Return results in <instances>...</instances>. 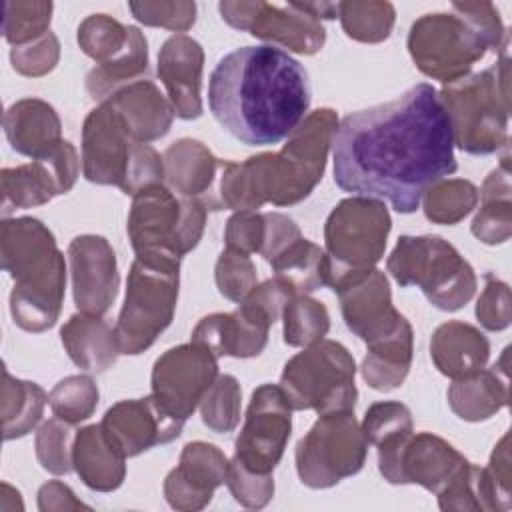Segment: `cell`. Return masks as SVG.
<instances>
[{
  "label": "cell",
  "instance_id": "1",
  "mask_svg": "<svg viewBox=\"0 0 512 512\" xmlns=\"http://www.w3.org/2000/svg\"><path fill=\"white\" fill-rule=\"evenodd\" d=\"M334 182L410 214L456 172L454 136L438 90L420 82L400 98L344 116L332 138Z\"/></svg>",
  "mask_w": 512,
  "mask_h": 512
},
{
  "label": "cell",
  "instance_id": "2",
  "mask_svg": "<svg viewBox=\"0 0 512 512\" xmlns=\"http://www.w3.org/2000/svg\"><path fill=\"white\" fill-rule=\"evenodd\" d=\"M208 104L236 140L248 146L278 144L306 118L308 72L276 46H242L222 56L212 70Z\"/></svg>",
  "mask_w": 512,
  "mask_h": 512
},
{
  "label": "cell",
  "instance_id": "3",
  "mask_svg": "<svg viewBox=\"0 0 512 512\" xmlns=\"http://www.w3.org/2000/svg\"><path fill=\"white\" fill-rule=\"evenodd\" d=\"M338 116L330 108L310 112L288 136L280 152L250 156L246 162H222L218 208L258 210L266 202L292 206L310 196L322 180Z\"/></svg>",
  "mask_w": 512,
  "mask_h": 512
},
{
  "label": "cell",
  "instance_id": "4",
  "mask_svg": "<svg viewBox=\"0 0 512 512\" xmlns=\"http://www.w3.org/2000/svg\"><path fill=\"white\" fill-rule=\"evenodd\" d=\"M2 270L14 280L10 314L26 332H44L60 316L66 262L54 234L38 218H4L0 226Z\"/></svg>",
  "mask_w": 512,
  "mask_h": 512
},
{
  "label": "cell",
  "instance_id": "5",
  "mask_svg": "<svg viewBox=\"0 0 512 512\" xmlns=\"http://www.w3.org/2000/svg\"><path fill=\"white\" fill-rule=\"evenodd\" d=\"M500 14L490 2H452V12L420 16L408 34V52L416 68L444 84L468 76L486 50L506 40Z\"/></svg>",
  "mask_w": 512,
  "mask_h": 512
},
{
  "label": "cell",
  "instance_id": "6",
  "mask_svg": "<svg viewBox=\"0 0 512 512\" xmlns=\"http://www.w3.org/2000/svg\"><path fill=\"white\" fill-rule=\"evenodd\" d=\"M508 36L500 60L490 68L444 84L440 100L448 112L454 146L486 156L508 144Z\"/></svg>",
  "mask_w": 512,
  "mask_h": 512
},
{
  "label": "cell",
  "instance_id": "7",
  "mask_svg": "<svg viewBox=\"0 0 512 512\" xmlns=\"http://www.w3.org/2000/svg\"><path fill=\"white\" fill-rule=\"evenodd\" d=\"M82 174L88 182L118 186L134 196L164 180V158L150 144L134 140L118 110L104 100L82 126Z\"/></svg>",
  "mask_w": 512,
  "mask_h": 512
},
{
  "label": "cell",
  "instance_id": "8",
  "mask_svg": "<svg viewBox=\"0 0 512 512\" xmlns=\"http://www.w3.org/2000/svg\"><path fill=\"white\" fill-rule=\"evenodd\" d=\"M206 206L168 186L152 184L132 196L128 238L136 258L178 264L194 250L206 224Z\"/></svg>",
  "mask_w": 512,
  "mask_h": 512
},
{
  "label": "cell",
  "instance_id": "9",
  "mask_svg": "<svg viewBox=\"0 0 512 512\" xmlns=\"http://www.w3.org/2000/svg\"><path fill=\"white\" fill-rule=\"evenodd\" d=\"M390 228L392 220L382 200L352 196L336 204L324 224L328 286L334 292L374 270Z\"/></svg>",
  "mask_w": 512,
  "mask_h": 512
},
{
  "label": "cell",
  "instance_id": "10",
  "mask_svg": "<svg viewBox=\"0 0 512 512\" xmlns=\"http://www.w3.org/2000/svg\"><path fill=\"white\" fill-rule=\"evenodd\" d=\"M386 268L400 286H418L444 312L460 310L476 292L474 268L440 236H400Z\"/></svg>",
  "mask_w": 512,
  "mask_h": 512
},
{
  "label": "cell",
  "instance_id": "11",
  "mask_svg": "<svg viewBox=\"0 0 512 512\" xmlns=\"http://www.w3.org/2000/svg\"><path fill=\"white\" fill-rule=\"evenodd\" d=\"M354 374L356 364L348 348L322 338L284 364L278 386L292 410H314L322 416L354 410L358 398Z\"/></svg>",
  "mask_w": 512,
  "mask_h": 512
},
{
  "label": "cell",
  "instance_id": "12",
  "mask_svg": "<svg viewBox=\"0 0 512 512\" xmlns=\"http://www.w3.org/2000/svg\"><path fill=\"white\" fill-rule=\"evenodd\" d=\"M180 266L134 258L114 326L120 354H140L170 326L178 300Z\"/></svg>",
  "mask_w": 512,
  "mask_h": 512
},
{
  "label": "cell",
  "instance_id": "13",
  "mask_svg": "<svg viewBox=\"0 0 512 512\" xmlns=\"http://www.w3.org/2000/svg\"><path fill=\"white\" fill-rule=\"evenodd\" d=\"M292 296V288L276 276L256 284L250 294L238 302L234 312L204 316L192 330V342L202 344L216 358L258 356L268 344L270 326L282 316Z\"/></svg>",
  "mask_w": 512,
  "mask_h": 512
},
{
  "label": "cell",
  "instance_id": "14",
  "mask_svg": "<svg viewBox=\"0 0 512 512\" xmlns=\"http://www.w3.org/2000/svg\"><path fill=\"white\" fill-rule=\"evenodd\" d=\"M366 452L368 442L354 410L322 414L296 444V472L308 488H330L360 472Z\"/></svg>",
  "mask_w": 512,
  "mask_h": 512
},
{
  "label": "cell",
  "instance_id": "15",
  "mask_svg": "<svg viewBox=\"0 0 512 512\" xmlns=\"http://www.w3.org/2000/svg\"><path fill=\"white\" fill-rule=\"evenodd\" d=\"M292 430V406L276 384L252 392L244 426L234 442V458L256 474H272L284 456Z\"/></svg>",
  "mask_w": 512,
  "mask_h": 512
},
{
  "label": "cell",
  "instance_id": "16",
  "mask_svg": "<svg viewBox=\"0 0 512 512\" xmlns=\"http://www.w3.org/2000/svg\"><path fill=\"white\" fill-rule=\"evenodd\" d=\"M220 16L236 30L250 32L254 38L280 44L298 54H316L326 42V30L320 20L304 12L296 2L270 4L226 0L218 4Z\"/></svg>",
  "mask_w": 512,
  "mask_h": 512
},
{
  "label": "cell",
  "instance_id": "17",
  "mask_svg": "<svg viewBox=\"0 0 512 512\" xmlns=\"http://www.w3.org/2000/svg\"><path fill=\"white\" fill-rule=\"evenodd\" d=\"M218 376V358L190 342L166 350L152 368V398L172 418L186 422Z\"/></svg>",
  "mask_w": 512,
  "mask_h": 512
},
{
  "label": "cell",
  "instance_id": "18",
  "mask_svg": "<svg viewBox=\"0 0 512 512\" xmlns=\"http://www.w3.org/2000/svg\"><path fill=\"white\" fill-rule=\"evenodd\" d=\"M78 174V152L68 140H62L52 152L38 160L2 168V214L8 216L18 208L42 206L54 196L66 194L74 186Z\"/></svg>",
  "mask_w": 512,
  "mask_h": 512
},
{
  "label": "cell",
  "instance_id": "19",
  "mask_svg": "<svg viewBox=\"0 0 512 512\" xmlns=\"http://www.w3.org/2000/svg\"><path fill=\"white\" fill-rule=\"evenodd\" d=\"M72 294L80 312L104 316L118 294L116 254L104 236L82 234L68 246Z\"/></svg>",
  "mask_w": 512,
  "mask_h": 512
},
{
  "label": "cell",
  "instance_id": "20",
  "mask_svg": "<svg viewBox=\"0 0 512 512\" xmlns=\"http://www.w3.org/2000/svg\"><path fill=\"white\" fill-rule=\"evenodd\" d=\"M104 436L124 458L138 456L152 446L168 444L182 434L184 422L168 416L150 396L120 400L110 406L100 422Z\"/></svg>",
  "mask_w": 512,
  "mask_h": 512
},
{
  "label": "cell",
  "instance_id": "21",
  "mask_svg": "<svg viewBox=\"0 0 512 512\" xmlns=\"http://www.w3.org/2000/svg\"><path fill=\"white\" fill-rule=\"evenodd\" d=\"M336 294L340 298L348 330L366 344L392 334L406 322V318L392 306L388 278L378 268L344 286Z\"/></svg>",
  "mask_w": 512,
  "mask_h": 512
},
{
  "label": "cell",
  "instance_id": "22",
  "mask_svg": "<svg viewBox=\"0 0 512 512\" xmlns=\"http://www.w3.org/2000/svg\"><path fill=\"white\" fill-rule=\"evenodd\" d=\"M228 460L224 452L208 442H190L180 462L164 480V496L176 510H202L220 484H226Z\"/></svg>",
  "mask_w": 512,
  "mask_h": 512
},
{
  "label": "cell",
  "instance_id": "23",
  "mask_svg": "<svg viewBox=\"0 0 512 512\" xmlns=\"http://www.w3.org/2000/svg\"><path fill=\"white\" fill-rule=\"evenodd\" d=\"M202 68L204 50L194 38L174 34L162 44L158 54V76L166 86L174 114L182 120L202 116Z\"/></svg>",
  "mask_w": 512,
  "mask_h": 512
},
{
  "label": "cell",
  "instance_id": "24",
  "mask_svg": "<svg viewBox=\"0 0 512 512\" xmlns=\"http://www.w3.org/2000/svg\"><path fill=\"white\" fill-rule=\"evenodd\" d=\"M222 162L202 142L182 138L164 152V180L176 194L200 200L206 210H218L216 186Z\"/></svg>",
  "mask_w": 512,
  "mask_h": 512
},
{
  "label": "cell",
  "instance_id": "25",
  "mask_svg": "<svg viewBox=\"0 0 512 512\" xmlns=\"http://www.w3.org/2000/svg\"><path fill=\"white\" fill-rule=\"evenodd\" d=\"M466 464L468 460L440 436L412 434L400 456V484H420L438 494Z\"/></svg>",
  "mask_w": 512,
  "mask_h": 512
},
{
  "label": "cell",
  "instance_id": "26",
  "mask_svg": "<svg viewBox=\"0 0 512 512\" xmlns=\"http://www.w3.org/2000/svg\"><path fill=\"white\" fill-rule=\"evenodd\" d=\"M4 134L12 150L38 160L62 142V124L48 102L22 98L6 110Z\"/></svg>",
  "mask_w": 512,
  "mask_h": 512
},
{
  "label": "cell",
  "instance_id": "27",
  "mask_svg": "<svg viewBox=\"0 0 512 512\" xmlns=\"http://www.w3.org/2000/svg\"><path fill=\"white\" fill-rule=\"evenodd\" d=\"M430 358L444 376L452 380L468 378L484 370L490 358V342L472 324L450 320L434 330Z\"/></svg>",
  "mask_w": 512,
  "mask_h": 512
},
{
  "label": "cell",
  "instance_id": "28",
  "mask_svg": "<svg viewBox=\"0 0 512 512\" xmlns=\"http://www.w3.org/2000/svg\"><path fill=\"white\" fill-rule=\"evenodd\" d=\"M508 352L510 348H504L500 360L492 368L450 384L448 404L458 418L468 422L488 420L508 404Z\"/></svg>",
  "mask_w": 512,
  "mask_h": 512
},
{
  "label": "cell",
  "instance_id": "29",
  "mask_svg": "<svg viewBox=\"0 0 512 512\" xmlns=\"http://www.w3.org/2000/svg\"><path fill=\"white\" fill-rule=\"evenodd\" d=\"M108 102L118 110L126 130L138 142L158 140L172 126L174 108L150 78L124 86Z\"/></svg>",
  "mask_w": 512,
  "mask_h": 512
},
{
  "label": "cell",
  "instance_id": "30",
  "mask_svg": "<svg viewBox=\"0 0 512 512\" xmlns=\"http://www.w3.org/2000/svg\"><path fill=\"white\" fill-rule=\"evenodd\" d=\"M60 338L70 360L90 374L106 372L120 354L114 328L102 316L86 312L70 316L60 330Z\"/></svg>",
  "mask_w": 512,
  "mask_h": 512
},
{
  "label": "cell",
  "instance_id": "31",
  "mask_svg": "<svg viewBox=\"0 0 512 512\" xmlns=\"http://www.w3.org/2000/svg\"><path fill=\"white\" fill-rule=\"evenodd\" d=\"M72 460L76 474L90 490L112 492L124 482L126 458L112 448L100 424L78 430Z\"/></svg>",
  "mask_w": 512,
  "mask_h": 512
},
{
  "label": "cell",
  "instance_id": "32",
  "mask_svg": "<svg viewBox=\"0 0 512 512\" xmlns=\"http://www.w3.org/2000/svg\"><path fill=\"white\" fill-rule=\"evenodd\" d=\"M412 326L406 320L392 334L366 344L368 352L362 362V378L378 392H390L402 386L412 364Z\"/></svg>",
  "mask_w": 512,
  "mask_h": 512
},
{
  "label": "cell",
  "instance_id": "33",
  "mask_svg": "<svg viewBox=\"0 0 512 512\" xmlns=\"http://www.w3.org/2000/svg\"><path fill=\"white\" fill-rule=\"evenodd\" d=\"M148 78V42L140 28L130 26L128 44L112 60L94 66L86 76V90L94 100H108L128 84Z\"/></svg>",
  "mask_w": 512,
  "mask_h": 512
},
{
  "label": "cell",
  "instance_id": "34",
  "mask_svg": "<svg viewBox=\"0 0 512 512\" xmlns=\"http://www.w3.org/2000/svg\"><path fill=\"white\" fill-rule=\"evenodd\" d=\"M510 166L508 156L502 158L500 166L492 170L482 188L478 198L482 204L478 214L472 220V234L484 244H502L512 234V202H510Z\"/></svg>",
  "mask_w": 512,
  "mask_h": 512
},
{
  "label": "cell",
  "instance_id": "35",
  "mask_svg": "<svg viewBox=\"0 0 512 512\" xmlns=\"http://www.w3.org/2000/svg\"><path fill=\"white\" fill-rule=\"evenodd\" d=\"M2 430L4 440L26 436L42 418L50 396L28 380L14 378L6 368L2 370Z\"/></svg>",
  "mask_w": 512,
  "mask_h": 512
},
{
  "label": "cell",
  "instance_id": "36",
  "mask_svg": "<svg viewBox=\"0 0 512 512\" xmlns=\"http://www.w3.org/2000/svg\"><path fill=\"white\" fill-rule=\"evenodd\" d=\"M276 278L284 280L296 294H310L328 286V256L306 238L294 240L272 262Z\"/></svg>",
  "mask_w": 512,
  "mask_h": 512
},
{
  "label": "cell",
  "instance_id": "37",
  "mask_svg": "<svg viewBox=\"0 0 512 512\" xmlns=\"http://www.w3.org/2000/svg\"><path fill=\"white\" fill-rule=\"evenodd\" d=\"M424 214L434 224H458L478 204V188L464 178H442L424 196Z\"/></svg>",
  "mask_w": 512,
  "mask_h": 512
},
{
  "label": "cell",
  "instance_id": "38",
  "mask_svg": "<svg viewBox=\"0 0 512 512\" xmlns=\"http://www.w3.org/2000/svg\"><path fill=\"white\" fill-rule=\"evenodd\" d=\"M338 18L346 36L358 42L376 44L390 36L396 10L390 2L376 0L338 2Z\"/></svg>",
  "mask_w": 512,
  "mask_h": 512
},
{
  "label": "cell",
  "instance_id": "39",
  "mask_svg": "<svg viewBox=\"0 0 512 512\" xmlns=\"http://www.w3.org/2000/svg\"><path fill=\"white\" fill-rule=\"evenodd\" d=\"M284 342L288 346H310L320 342L330 330V314L326 306L308 294H294L282 312Z\"/></svg>",
  "mask_w": 512,
  "mask_h": 512
},
{
  "label": "cell",
  "instance_id": "40",
  "mask_svg": "<svg viewBox=\"0 0 512 512\" xmlns=\"http://www.w3.org/2000/svg\"><path fill=\"white\" fill-rule=\"evenodd\" d=\"M242 390L232 374H218L214 384L200 400V414L204 426L216 434L232 432L240 422Z\"/></svg>",
  "mask_w": 512,
  "mask_h": 512
},
{
  "label": "cell",
  "instance_id": "41",
  "mask_svg": "<svg viewBox=\"0 0 512 512\" xmlns=\"http://www.w3.org/2000/svg\"><path fill=\"white\" fill-rule=\"evenodd\" d=\"M130 26L120 24L108 14H92L78 26V46L86 56L104 64L128 44Z\"/></svg>",
  "mask_w": 512,
  "mask_h": 512
},
{
  "label": "cell",
  "instance_id": "42",
  "mask_svg": "<svg viewBox=\"0 0 512 512\" xmlns=\"http://www.w3.org/2000/svg\"><path fill=\"white\" fill-rule=\"evenodd\" d=\"M76 430L72 428L70 422L60 420V418H50L46 420L34 438V448H36V458L44 470L50 474L62 476L74 470V440H76Z\"/></svg>",
  "mask_w": 512,
  "mask_h": 512
},
{
  "label": "cell",
  "instance_id": "43",
  "mask_svg": "<svg viewBox=\"0 0 512 512\" xmlns=\"http://www.w3.org/2000/svg\"><path fill=\"white\" fill-rule=\"evenodd\" d=\"M52 2L10 0L4 4V38L12 46H24L44 36L52 20Z\"/></svg>",
  "mask_w": 512,
  "mask_h": 512
},
{
  "label": "cell",
  "instance_id": "44",
  "mask_svg": "<svg viewBox=\"0 0 512 512\" xmlns=\"http://www.w3.org/2000/svg\"><path fill=\"white\" fill-rule=\"evenodd\" d=\"M98 406V386L86 374H74L60 380L50 392L52 414L70 424L88 420Z\"/></svg>",
  "mask_w": 512,
  "mask_h": 512
},
{
  "label": "cell",
  "instance_id": "45",
  "mask_svg": "<svg viewBox=\"0 0 512 512\" xmlns=\"http://www.w3.org/2000/svg\"><path fill=\"white\" fill-rule=\"evenodd\" d=\"M360 428L366 442L378 446L386 440L412 434V412L402 402H376L366 410Z\"/></svg>",
  "mask_w": 512,
  "mask_h": 512
},
{
  "label": "cell",
  "instance_id": "46",
  "mask_svg": "<svg viewBox=\"0 0 512 512\" xmlns=\"http://www.w3.org/2000/svg\"><path fill=\"white\" fill-rule=\"evenodd\" d=\"M214 278L218 292L232 302H242L258 282L256 266L250 256L230 248L218 256Z\"/></svg>",
  "mask_w": 512,
  "mask_h": 512
},
{
  "label": "cell",
  "instance_id": "47",
  "mask_svg": "<svg viewBox=\"0 0 512 512\" xmlns=\"http://www.w3.org/2000/svg\"><path fill=\"white\" fill-rule=\"evenodd\" d=\"M132 16L146 26H160L172 32H186L196 22V4L176 2H128Z\"/></svg>",
  "mask_w": 512,
  "mask_h": 512
},
{
  "label": "cell",
  "instance_id": "48",
  "mask_svg": "<svg viewBox=\"0 0 512 512\" xmlns=\"http://www.w3.org/2000/svg\"><path fill=\"white\" fill-rule=\"evenodd\" d=\"M226 486L234 500L246 508H264L274 496L272 474L250 472L236 460L228 462Z\"/></svg>",
  "mask_w": 512,
  "mask_h": 512
},
{
  "label": "cell",
  "instance_id": "49",
  "mask_svg": "<svg viewBox=\"0 0 512 512\" xmlns=\"http://www.w3.org/2000/svg\"><path fill=\"white\" fill-rule=\"evenodd\" d=\"M60 58V42L52 32H46L38 40L24 44V46H14L10 50V62L14 70L22 76H44L52 72L58 64Z\"/></svg>",
  "mask_w": 512,
  "mask_h": 512
},
{
  "label": "cell",
  "instance_id": "50",
  "mask_svg": "<svg viewBox=\"0 0 512 512\" xmlns=\"http://www.w3.org/2000/svg\"><path fill=\"white\" fill-rule=\"evenodd\" d=\"M476 318L492 332L510 326V288L494 274H486V286L476 304Z\"/></svg>",
  "mask_w": 512,
  "mask_h": 512
},
{
  "label": "cell",
  "instance_id": "51",
  "mask_svg": "<svg viewBox=\"0 0 512 512\" xmlns=\"http://www.w3.org/2000/svg\"><path fill=\"white\" fill-rule=\"evenodd\" d=\"M264 234H266L264 214L256 210L236 212L226 222V230H224L226 248L238 250L250 256L252 252H260L264 244Z\"/></svg>",
  "mask_w": 512,
  "mask_h": 512
},
{
  "label": "cell",
  "instance_id": "52",
  "mask_svg": "<svg viewBox=\"0 0 512 512\" xmlns=\"http://www.w3.org/2000/svg\"><path fill=\"white\" fill-rule=\"evenodd\" d=\"M264 218H266V234H264V244L260 248V254L270 264L294 240L302 238V234H300V228L294 224V220L284 214L266 212Z\"/></svg>",
  "mask_w": 512,
  "mask_h": 512
},
{
  "label": "cell",
  "instance_id": "53",
  "mask_svg": "<svg viewBox=\"0 0 512 512\" xmlns=\"http://www.w3.org/2000/svg\"><path fill=\"white\" fill-rule=\"evenodd\" d=\"M488 478L494 486V492L500 500L502 512L510 510V452H508V434L494 446L490 462L486 466Z\"/></svg>",
  "mask_w": 512,
  "mask_h": 512
},
{
  "label": "cell",
  "instance_id": "54",
  "mask_svg": "<svg viewBox=\"0 0 512 512\" xmlns=\"http://www.w3.org/2000/svg\"><path fill=\"white\" fill-rule=\"evenodd\" d=\"M38 508L42 512H50V510H90V506L82 504L80 500H76L74 492L58 482V480H52L48 484H44L40 490H38Z\"/></svg>",
  "mask_w": 512,
  "mask_h": 512
},
{
  "label": "cell",
  "instance_id": "55",
  "mask_svg": "<svg viewBox=\"0 0 512 512\" xmlns=\"http://www.w3.org/2000/svg\"><path fill=\"white\" fill-rule=\"evenodd\" d=\"M304 12H308L310 16H314L316 20H332L338 18V2H296Z\"/></svg>",
  "mask_w": 512,
  "mask_h": 512
}]
</instances>
